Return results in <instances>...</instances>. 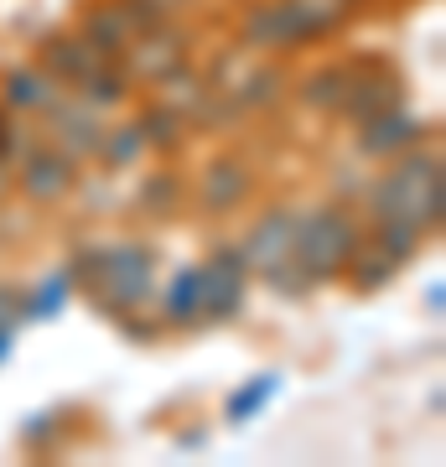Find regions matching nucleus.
<instances>
[{"mask_svg": "<svg viewBox=\"0 0 446 467\" xmlns=\"http://www.w3.org/2000/svg\"><path fill=\"white\" fill-rule=\"evenodd\" d=\"M347 78H353V67L332 63V67H322V73H312V78L301 84V99L312 104V109H337L343 94H347Z\"/></svg>", "mask_w": 446, "mask_h": 467, "instance_id": "14", "label": "nucleus"}, {"mask_svg": "<svg viewBox=\"0 0 446 467\" xmlns=\"http://www.w3.org/2000/svg\"><path fill=\"white\" fill-rule=\"evenodd\" d=\"M67 291H73V270H57V275H47V281L36 285L32 301H21V317H32V322L57 317V312H63V301H67Z\"/></svg>", "mask_w": 446, "mask_h": 467, "instance_id": "17", "label": "nucleus"}, {"mask_svg": "<svg viewBox=\"0 0 446 467\" xmlns=\"http://www.w3.org/2000/svg\"><path fill=\"white\" fill-rule=\"evenodd\" d=\"M441 213H446V177L436 156H410L395 171H384V182L374 187V218L379 223L426 234L441 223Z\"/></svg>", "mask_w": 446, "mask_h": 467, "instance_id": "1", "label": "nucleus"}, {"mask_svg": "<svg viewBox=\"0 0 446 467\" xmlns=\"http://www.w3.org/2000/svg\"><path fill=\"white\" fill-rule=\"evenodd\" d=\"M296 223L301 213H291V208H275V213H260V223L249 229L244 239V270H260L264 281L275 275V270L291 265V254H296Z\"/></svg>", "mask_w": 446, "mask_h": 467, "instance_id": "5", "label": "nucleus"}, {"mask_svg": "<svg viewBox=\"0 0 446 467\" xmlns=\"http://www.w3.org/2000/svg\"><path fill=\"white\" fill-rule=\"evenodd\" d=\"M94 63H104V57L88 47V42H67V36L47 42V67L57 73V78H78V73H88Z\"/></svg>", "mask_w": 446, "mask_h": 467, "instance_id": "16", "label": "nucleus"}, {"mask_svg": "<svg viewBox=\"0 0 446 467\" xmlns=\"http://www.w3.org/2000/svg\"><path fill=\"white\" fill-rule=\"evenodd\" d=\"M202 306V275L198 270H182L177 281L166 285V317L171 322H192Z\"/></svg>", "mask_w": 446, "mask_h": 467, "instance_id": "19", "label": "nucleus"}, {"mask_svg": "<svg viewBox=\"0 0 446 467\" xmlns=\"http://www.w3.org/2000/svg\"><path fill=\"white\" fill-rule=\"evenodd\" d=\"M5 104H11V109H52V104H57V88H52L47 73L16 67V73L5 78Z\"/></svg>", "mask_w": 446, "mask_h": 467, "instance_id": "12", "label": "nucleus"}, {"mask_svg": "<svg viewBox=\"0 0 446 467\" xmlns=\"http://www.w3.org/2000/svg\"><path fill=\"white\" fill-rule=\"evenodd\" d=\"M73 84H78V94H83V104H88V109H109V104L125 99V78H119V73H109V63H94L88 73H78Z\"/></svg>", "mask_w": 446, "mask_h": 467, "instance_id": "13", "label": "nucleus"}, {"mask_svg": "<svg viewBox=\"0 0 446 467\" xmlns=\"http://www.w3.org/2000/svg\"><path fill=\"white\" fill-rule=\"evenodd\" d=\"M104 161L109 167H125V161H135L140 150H146V135H140V125H125V130H115V135H104Z\"/></svg>", "mask_w": 446, "mask_h": 467, "instance_id": "21", "label": "nucleus"}, {"mask_svg": "<svg viewBox=\"0 0 446 467\" xmlns=\"http://www.w3.org/2000/svg\"><path fill=\"white\" fill-rule=\"evenodd\" d=\"M353 250H358V229H353V218L337 213V208H316V213H306L296 223V260L301 270H306V281H327V275H337V270L353 260Z\"/></svg>", "mask_w": 446, "mask_h": 467, "instance_id": "4", "label": "nucleus"}, {"mask_svg": "<svg viewBox=\"0 0 446 467\" xmlns=\"http://www.w3.org/2000/svg\"><path fill=\"white\" fill-rule=\"evenodd\" d=\"M275 94H281V73H275V67H264V73H254V78L244 84L239 99H244V104H270Z\"/></svg>", "mask_w": 446, "mask_h": 467, "instance_id": "23", "label": "nucleus"}, {"mask_svg": "<svg viewBox=\"0 0 446 467\" xmlns=\"http://www.w3.org/2000/svg\"><path fill=\"white\" fill-rule=\"evenodd\" d=\"M11 348H16V327H11V322H5V327H0V364H5V358H11Z\"/></svg>", "mask_w": 446, "mask_h": 467, "instance_id": "26", "label": "nucleus"}, {"mask_svg": "<svg viewBox=\"0 0 446 467\" xmlns=\"http://www.w3.org/2000/svg\"><path fill=\"white\" fill-rule=\"evenodd\" d=\"M347 16V0H275L249 11L244 21V42L249 47H296L306 36L332 32Z\"/></svg>", "mask_w": 446, "mask_h": 467, "instance_id": "3", "label": "nucleus"}, {"mask_svg": "<svg viewBox=\"0 0 446 467\" xmlns=\"http://www.w3.org/2000/svg\"><path fill=\"white\" fill-rule=\"evenodd\" d=\"M52 130L63 140V156H99V146H104V130L94 119V109H57L52 104Z\"/></svg>", "mask_w": 446, "mask_h": 467, "instance_id": "10", "label": "nucleus"}, {"mask_svg": "<svg viewBox=\"0 0 446 467\" xmlns=\"http://www.w3.org/2000/svg\"><path fill=\"white\" fill-rule=\"evenodd\" d=\"M202 275V317H218V322H229L239 306H244V254L239 250H218L213 254V265L198 270Z\"/></svg>", "mask_w": 446, "mask_h": 467, "instance_id": "6", "label": "nucleus"}, {"mask_svg": "<svg viewBox=\"0 0 446 467\" xmlns=\"http://www.w3.org/2000/svg\"><path fill=\"white\" fill-rule=\"evenodd\" d=\"M244 192H249V177L239 167H229V161L223 167H208V182H202V202L208 208H233Z\"/></svg>", "mask_w": 446, "mask_h": 467, "instance_id": "18", "label": "nucleus"}, {"mask_svg": "<svg viewBox=\"0 0 446 467\" xmlns=\"http://www.w3.org/2000/svg\"><path fill=\"white\" fill-rule=\"evenodd\" d=\"M73 275H83V291L99 301L104 312H130L150 296L156 285V260L140 244H119V250H83L73 260Z\"/></svg>", "mask_w": 446, "mask_h": 467, "instance_id": "2", "label": "nucleus"}, {"mask_svg": "<svg viewBox=\"0 0 446 467\" xmlns=\"http://www.w3.org/2000/svg\"><path fill=\"white\" fill-rule=\"evenodd\" d=\"M182 57V47H171L166 36H150V32H140L130 42V63H135V73H146V78H161L166 67Z\"/></svg>", "mask_w": 446, "mask_h": 467, "instance_id": "15", "label": "nucleus"}, {"mask_svg": "<svg viewBox=\"0 0 446 467\" xmlns=\"http://www.w3.org/2000/svg\"><path fill=\"white\" fill-rule=\"evenodd\" d=\"M140 135H146V146H177V135H182V115H171V109H150L146 119H140Z\"/></svg>", "mask_w": 446, "mask_h": 467, "instance_id": "22", "label": "nucleus"}, {"mask_svg": "<svg viewBox=\"0 0 446 467\" xmlns=\"http://www.w3.org/2000/svg\"><path fill=\"white\" fill-rule=\"evenodd\" d=\"M399 104V88H395V78H368V84H358V78H347V94H343V104H337V115H347V119H368V115H384V109H395Z\"/></svg>", "mask_w": 446, "mask_h": 467, "instance_id": "11", "label": "nucleus"}, {"mask_svg": "<svg viewBox=\"0 0 446 467\" xmlns=\"http://www.w3.org/2000/svg\"><path fill=\"white\" fill-rule=\"evenodd\" d=\"M11 146V135H5V119H0V150Z\"/></svg>", "mask_w": 446, "mask_h": 467, "instance_id": "27", "label": "nucleus"}, {"mask_svg": "<svg viewBox=\"0 0 446 467\" xmlns=\"http://www.w3.org/2000/svg\"><path fill=\"white\" fill-rule=\"evenodd\" d=\"M166 198H177V177H156V182H146V208L150 213H161Z\"/></svg>", "mask_w": 446, "mask_h": 467, "instance_id": "24", "label": "nucleus"}, {"mask_svg": "<svg viewBox=\"0 0 446 467\" xmlns=\"http://www.w3.org/2000/svg\"><path fill=\"white\" fill-rule=\"evenodd\" d=\"M426 135V125L415 115H405V109H384V115H368L364 119V135H358V146L368 150V156H395V150H405V146H415Z\"/></svg>", "mask_w": 446, "mask_h": 467, "instance_id": "7", "label": "nucleus"}, {"mask_svg": "<svg viewBox=\"0 0 446 467\" xmlns=\"http://www.w3.org/2000/svg\"><path fill=\"white\" fill-rule=\"evenodd\" d=\"M275 389H281V374H260V379H249L244 389L229 400V420H233V426H244L254 410H264V405H270V395H275Z\"/></svg>", "mask_w": 446, "mask_h": 467, "instance_id": "20", "label": "nucleus"}, {"mask_svg": "<svg viewBox=\"0 0 446 467\" xmlns=\"http://www.w3.org/2000/svg\"><path fill=\"white\" fill-rule=\"evenodd\" d=\"M16 317H21V296L16 291H0V327H5V322L16 327Z\"/></svg>", "mask_w": 446, "mask_h": 467, "instance_id": "25", "label": "nucleus"}, {"mask_svg": "<svg viewBox=\"0 0 446 467\" xmlns=\"http://www.w3.org/2000/svg\"><path fill=\"white\" fill-rule=\"evenodd\" d=\"M21 187H26L36 202L63 198L67 187H73V156H63V150H36V156H26Z\"/></svg>", "mask_w": 446, "mask_h": 467, "instance_id": "8", "label": "nucleus"}, {"mask_svg": "<svg viewBox=\"0 0 446 467\" xmlns=\"http://www.w3.org/2000/svg\"><path fill=\"white\" fill-rule=\"evenodd\" d=\"M135 36H140V32H135V21L125 16V5H99L94 16L83 21V42L99 52L104 63H109V57H119Z\"/></svg>", "mask_w": 446, "mask_h": 467, "instance_id": "9", "label": "nucleus"}]
</instances>
